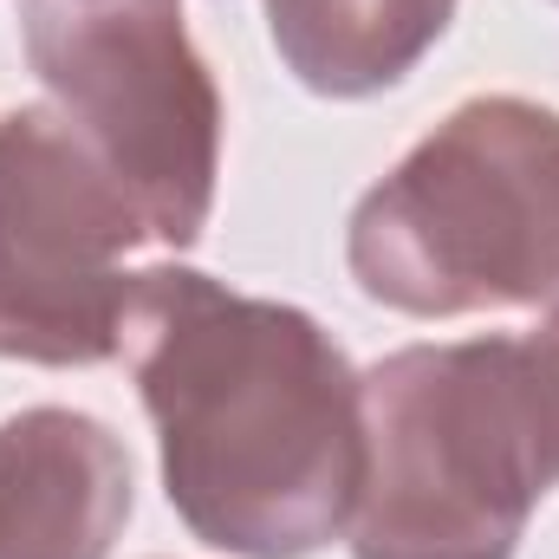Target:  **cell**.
Here are the masks:
<instances>
[{"label":"cell","mask_w":559,"mask_h":559,"mask_svg":"<svg viewBox=\"0 0 559 559\" xmlns=\"http://www.w3.org/2000/svg\"><path fill=\"white\" fill-rule=\"evenodd\" d=\"M118 358L156 423L163 495L202 547L306 559L345 540L365 488V404L312 312L169 261L131 274Z\"/></svg>","instance_id":"6da1fadb"},{"label":"cell","mask_w":559,"mask_h":559,"mask_svg":"<svg viewBox=\"0 0 559 559\" xmlns=\"http://www.w3.org/2000/svg\"><path fill=\"white\" fill-rule=\"evenodd\" d=\"M365 488L352 559H514L559 488V345L449 338L358 371Z\"/></svg>","instance_id":"7a4b0ae2"},{"label":"cell","mask_w":559,"mask_h":559,"mask_svg":"<svg viewBox=\"0 0 559 559\" xmlns=\"http://www.w3.org/2000/svg\"><path fill=\"white\" fill-rule=\"evenodd\" d=\"M345 267L411 319L559 306V111L488 92L358 195Z\"/></svg>","instance_id":"3957f363"},{"label":"cell","mask_w":559,"mask_h":559,"mask_svg":"<svg viewBox=\"0 0 559 559\" xmlns=\"http://www.w3.org/2000/svg\"><path fill=\"white\" fill-rule=\"evenodd\" d=\"M20 46L52 111L138 202L150 241L189 248L222 176V92L182 0H20Z\"/></svg>","instance_id":"277c9868"},{"label":"cell","mask_w":559,"mask_h":559,"mask_svg":"<svg viewBox=\"0 0 559 559\" xmlns=\"http://www.w3.org/2000/svg\"><path fill=\"white\" fill-rule=\"evenodd\" d=\"M138 202L52 105L0 118V358L105 365L131 293Z\"/></svg>","instance_id":"5b68a950"},{"label":"cell","mask_w":559,"mask_h":559,"mask_svg":"<svg viewBox=\"0 0 559 559\" xmlns=\"http://www.w3.org/2000/svg\"><path fill=\"white\" fill-rule=\"evenodd\" d=\"M131 527V449L111 423L33 404L0 423V559H111Z\"/></svg>","instance_id":"8992f818"},{"label":"cell","mask_w":559,"mask_h":559,"mask_svg":"<svg viewBox=\"0 0 559 559\" xmlns=\"http://www.w3.org/2000/svg\"><path fill=\"white\" fill-rule=\"evenodd\" d=\"M280 66L312 98H378L449 33L455 0H261Z\"/></svg>","instance_id":"52a82bcc"},{"label":"cell","mask_w":559,"mask_h":559,"mask_svg":"<svg viewBox=\"0 0 559 559\" xmlns=\"http://www.w3.org/2000/svg\"><path fill=\"white\" fill-rule=\"evenodd\" d=\"M540 332H547V338H554V345H559V306H554V312H547V319H540Z\"/></svg>","instance_id":"ba28073f"}]
</instances>
